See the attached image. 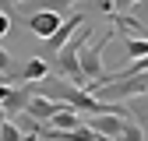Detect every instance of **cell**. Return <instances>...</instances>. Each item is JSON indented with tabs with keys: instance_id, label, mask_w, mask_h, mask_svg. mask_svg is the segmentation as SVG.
Here are the masks:
<instances>
[{
	"instance_id": "3957f363",
	"label": "cell",
	"mask_w": 148,
	"mask_h": 141,
	"mask_svg": "<svg viewBox=\"0 0 148 141\" xmlns=\"http://www.w3.org/2000/svg\"><path fill=\"white\" fill-rule=\"evenodd\" d=\"M57 106H60L57 99H46V95H39V92H32L21 113H25L28 120H35V123H46V120H49L53 113H57Z\"/></svg>"
},
{
	"instance_id": "7a4b0ae2",
	"label": "cell",
	"mask_w": 148,
	"mask_h": 141,
	"mask_svg": "<svg viewBox=\"0 0 148 141\" xmlns=\"http://www.w3.org/2000/svg\"><path fill=\"white\" fill-rule=\"evenodd\" d=\"M85 18H88L85 11H71V14H64V18H60V25H57V28H53V32L46 35V39H42L39 57H42V60H53V53H57V49H60V46L71 39V35L78 32V25L85 21Z\"/></svg>"
},
{
	"instance_id": "8992f818",
	"label": "cell",
	"mask_w": 148,
	"mask_h": 141,
	"mask_svg": "<svg viewBox=\"0 0 148 141\" xmlns=\"http://www.w3.org/2000/svg\"><path fill=\"white\" fill-rule=\"evenodd\" d=\"M81 0H21V7L32 14V11H53V14H71Z\"/></svg>"
},
{
	"instance_id": "2e32d148",
	"label": "cell",
	"mask_w": 148,
	"mask_h": 141,
	"mask_svg": "<svg viewBox=\"0 0 148 141\" xmlns=\"http://www.w3.org/2000/svg\"><path fill=\"white\" fill-rule=\"evenodd\" d=\"M14 4H21V0H14Z\"/></svg>"
},
{
	"instance_id": "4fadbf2b",
	"label": "cell",
	"mask_w": 148,
	"mask_h": 141,
	"mask_svg": "<svg viewBox=\"0 0 148 141\" xmlns=\"http://www.w3.org/2000/svg\"><path fill=\"white\" fill-rule=\"evenodd\" d=\"M7 70H11V53L0 46V74H7Z\"/></svg>"
},
{
	"instance_id": "5bb4252c",
	"label": "cell",
	"mask_w": 148,
	"mask_h": 141,
	"mask_svg": "<svg viewBox=\"0 0 148 141\" xmlns=\"http://www.w3.org/2000/svg\"><path fill=\"white\" fill-rule=\"evenodd\" d=\"M7 32H11V18H7L4 11H0V39H4V35H7Z\"/></svg>"
},
{
	"instance_id": "277c9868",
	"label": "cell",
	"mask_w": 148,
	"mask_h": 141,
	"mask_svg": "<svg viewBox=\"0 0 148 141\" xmlns=\"http://www.w3.org/2000/svg\"><path fill=\"white\" fill-rule=\"evenodd\" d=\"M60 18L64 14H53V11H32V14H25V28L32 35H39V39H46V35L60 25Z\"/></svg>"
},
{
	"instance_id": "ba28073f",
	"label": "cell",
	"mask_w": 148,
	"mask_h": 141,
	"mask_svg": "<svg viewBox=\"0 0 148 141\" xmlns=\"http://www.w3.org/2000/svg\"><path fill=\"white\" fill-rule=\"evenodd\" d=\"M127 113H131V120L138 123V127L145 131V138H148V92H145V95H134V99H127Z\"/></svg>"
},
{
	"instance_id": "9c48e42d",
	"label": "cell",
	"mask_w": 148,
	"mask_h": 141,
	"mask_svg": "<svg viewBox=\"0 0 148 141\" xmlns=\"http://www.w3.org/2000/svg\"><path fill=\"white\" fill-rule=\"evenodd\" d=\"M148 53V35H123V57L127 60H138Z\"/></svg>"
},
{
	"instance_id": "8fae6325",
	"label": "cell",
	"mask_w": 148,
	"mask_h": 141,
	"mask_svg": "<svg viewBox=\"0 0 148 141\" xmlns=\"http://www.w3.org/2000/svg\"><path fill=\"white\" fill-rule=\"evenodd\" d=\"M113 141H145V131L138 127L131 116H127V120H123V127H120V134H116Z\"/></svg>"
},
{
	"instance_id": "9a60e30c",
	"label": "cell",
	"mask_w": 148,
	"mask_h": 141,
	"mask_svg": "<svg viewBox=\"0 0 148 141\" xmlns=\"http://www.w3.org/2000/svg\"><path fill=\"white\" fill-rule=\"evenodd\" d=\"M0 11H4L11 21H14V0H0Z\"/></svg>"
},
{
	"instance_id": "7c38bea8",
	"label": "cell",
	"mask_w": 148,
	"mask_h": 141,
	"mask_svg": "<svg viewBox=\"0 0 148 141\" xmlns=\"http://www.w3.org/2000/svg\"><path fill=\"white\" fill-rule=\"evenodd\" d=\"M127 14H134L138 21H141V25L148 28V0H134V4L127 7Z\"/></svg>"
},
{
	"instance_id": "30bf717a",
	"label": "cell",
	"mask_w": 148,
	"mask_h": 141,
	"mask_svg": "<svg viewBox=\"0 0 148 141\" xmlns=\"http://www.w3.org/2000/svg\"><path fill=\"white\" fill-rule=\"evenodd\" d=\"M49 74V64L42 60V57H32L25 67H21V81H39V78H46Z\"/></svg>"
},
{
	"instance_id": "6da1fadb",
	"label": "cell",
	"mask_w": 148,
	"mask_h": 141,
	"mask_svg": "<svg viewBox=\"0 0 148 141\" xmlns=\"http://www.w3.org/2000/svg\"><path fill=\"white\" fill-rule=\"evenodd\" d=\"M109 39H113V32H106L102 39H85L81 49H78V67H81V74H85L88 85H102L109 74H113V70H106V64H102V49L109 46Z\"/></svg>"
},
{
	"instance_id": "52a82bcc",
	"label": "cell",
	"mask_w": 148,
	"mask_h": 141,
	"mask_svg": "<svg viewBox=\"0 0 148 141\" xmlns=\"http://www.w3.org/2000/svg\"><path fill=\"white\" fill-rule=\"evenodd\" d=\"M78 123H81V113L78 110H71V106H57V113H53L46 123H42V127H57V131H71V127H78Z\"/></svg>"
},
{
	"instance_id": "5b68a950",
	"label": "cell",
	"mask_w": 148,
	"mask_h": 141,
	"mask_svg": "<svg viewBox=\"0 0 148 141\" xmlns=\"http://www.w3.org/2000/svg\"><path fill=\"white\" fill-rule=\"evenodd\" d=\"M127 116H131V113H127ZM127 116H116V113H92L88 127L95 131V134H102V138L113 141V138L120 134V127H123V120H127Z\"/></svg>"
}]
</instances>
